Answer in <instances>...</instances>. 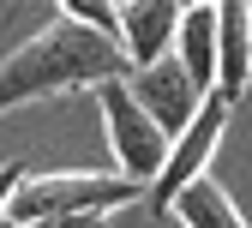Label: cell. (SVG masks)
Masks as SVG:
<instances>
[{"mask_svg": "<svg viewBox=\"0 0 252 228\" xmlns=\"http://www.w3.org/2000/svg\"><path fill=\"white\" fill-rule=\"evenodd\" d=\"M252 78V6L246 0H222L216 6V96L240 102Z\"/></svg>", "mask_w": 252, "mask_h": 228, "instance_id": "7", "label": "cell"}, {"mask_svg": "<svg viewBox=\"0 0 252 228\" xmlns=\"http://www.w3.org/2000/svg\"><path fill=\"white\" fill-rule=\"evenodd\" d=\"M228 114H234V102L210 96V102L198 108V120L174 138V150H168V162H162V174H156V180H150V192H144L150 216H168L180 192L192 186V180H204V174H210V156H216V144H222V132H228Z\"/></svg>", "mask_w": 252, "mask_h": 228, "instance_id": "4", "label": "cell"}, {"mask_svg": "<svg viewBox=\"0 0 252 228\" xmlns=\"http://www.w3.org/2000/svg\"><path fill=\"white\" fill-rule=\"evenodd\" d=\"M168 216H180V228H246V216H240L234 198H228V186H216L210 174L186 186Z\"/></svg>", "mask_w": 252, "mask_h": 228, "instance_id": "9", "label": "cell"}, {"mask_svg": "<svg viewBox=\"0 0 252 228\" xmlns=\"http://www.w3.org/2000/svg\"><path fill=\"white\" fill-rule=\"evenodd\" d=\"M180 18H186V6H174V0H126V6H120L126 66L144 72V66H156V60H168L174 36H180Z\"/></svg>", "mask_w": 252, "mask_h": 228, "instance_id": "6", "label": "cell"}, {"mask_svg": "<svg viewBox=\"0 0 252 228\" xmlns=\"http://www.w3.org/2000/svg\"><path fill=\"white\" fill-rule=\"evenodd\" d=\"M138 180H126L120 168L102 174V168H54V174H24V186L12 192V222H48V216H114V210H132L144 204Z\"/></svg>", "mask_w": 252, "mask_h": 228, "instance_id": "2", "label": "cell"}, {"mask_svg": "<svg viewBox=\"0 0 252 228\" xmlns=\"http://www.w3.org/2000/svg\"><path fill=\"white\" fill-rule=\"evenodd\" d=\"M24 174H30V168H18V162H6V168H0V216L12 210V192L24 186Z\"/></svg>", "mask_w": 252, "mask_h": 228, "instance_id": "11", "label": "cell"}, {"mask_svg": "<svg viewBox=\"0 0 252 228\" xmlns=\"http://www.w3.org/2000/svg\"><path fill=\"white\" fill-rule=\"evenodd\" d=\"M0 228H18V222H12V216H0Z\"/></svg>", "mask_w": 252, "mask_h": 228, "instance_id": "13", "label": "cell"}, {"mask_svg": "<svg viewBox=\"0 0 252 228\" xmlns=\"http://www.w3.org/2000/svg\"><path fill=\"white\" fill-rule=\"evenodd\" d=\"M96 102H102V126H108V150H114V162H120V174L126 180H138V186H150L156 174H162V162H168V132L156 126L144 108H138V96H132V84L126 78H114V84H102L96 90Z\"/></svg>", "mask_w": 252, "mask_h": 228, "instance_id": "3", "label": "cell"}, {"mask_svg": "<svg viewBox=\"0 0 252 228\" xmlns=\"http://www.w3.org/2000/svg\"><path fill=\"white\" fill-rule=\"evenodd\" d=\"M60 12L90 24V30H102V36H120V6H96V0H60Z\"/></svg>", "mask_w": 252, "mask_h": 228, "instance_id": "10", "label": "cell"}, {"mask_svg": "<svg viewBox=\"0 0 252 228\" xmlns=\"http://www.w3.org/2000/svg\"><path fill=\"white\" fill-rule=\"evenodd\" d=\"M126 48L120 36H102L66 12H54L30 42H18L6 60H0V114H12L24 102H42V96L60 90H102L114 78H126Z\"/></svg>", "mask_w": 252, "mask_h": 228, "instance_id": "1", "label": "cell"}, {"mask_svg": "<svg viewBox=\"0 0 252 228\" xmlns=\"http://www.w3.org/2000/svg\"><path fill=\"white\" fill-rule=\"evenodd\" d=\"M108 216H48V222H24V228H102Z\"/></svg>", "mask_w": 252, "mask_h": 228, "instance_id": "12", "label": "cell"}, {"mask_svg": "<svg viewBox=\"0 0 252 228\" xmlns=\"http://www.w3.org/2000/svg\"><path fill=\"white\" fill-rule=\"evenodd\" d=\"M174 60L204 96H216V6H186L180 36H174Z\"/></svg>", "mask_w": 252, "mask_h": 228, "instance_id": "8", "label": "cell"}, {"mask_svg": "<svg viewBox=\"0 0 252 228\" xmlns=\"http://www.w3.org/2000/svg\"><path fill=\"white\" fill-rule=\"evenodd\" d=\"M126 84H132L138 108H144V114L168 132V144H174L186 126L198 120V108L210 102V96H204L192 78H186V66H180L174 54H168V60H156V66H144V72H126Z\"/></svg>", "mask_w": 252, "mask_h": 228, "instance_id": "5", "label": "cell"}]
</instances>
